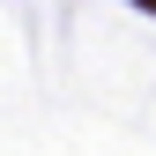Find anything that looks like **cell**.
<instances>
[{"mask_svg": "<svg viewBox=\"0 0 156 156\" xmlns=\"http://www.w3.org/2000/svg\"><path fill=\"white\" fill-rule=\"evenodd\" d=\"M134 8H149V15H156V0H134Z\"/></svg>", "mask_w": 156, "mask_h": 156, "instance_id": "obj_1", "label": "cell"}]
</instances>
